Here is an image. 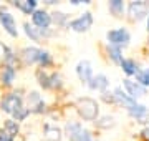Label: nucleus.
I'll return each instance as SVG.
<instances>
[{
    "instance_id": "obj_29",
    "label": "nucleus",
    "mask_w": 149,
    "mask_h": 141,
    "mask_svg": "<svg viewBox=\"0 0 149 141\" xmlns=\"http://www.w3.org/2000/svg\"><path fill=\"white\" fill-rule=\"evenodd\" d=\"M50 83H52V88H56V90H60V88L63 87L61 76H60L58 73H52V75H50Z\"/></svg>"
},
{
    "instance_id": "obj_28",
    "label": "nucleus",
    "mask_w": 149,
    "mask_h": 141,
    "mask_svg": "<svg viewBox=\"0 0 149 141\" xmlns=\"http://www.w3.org/2000/svg\"><path fill=\"white\" fill-rule=\"evenodd\" d=\"M68 20V17L65 15L63 12H53L52 13V22H55L56 25H65Z\"/></svg>"
},
{
    "instance_id": "obj_13",
    "label": "nucleus",
    "mask_w": 149,
    "mask_h": 141,
    "mask_svg": "<svg viewBox=\"0 0 149 141\" xmlns=\"http://www.w3.org/2000/svg\"><path fill=\"white\" fill-rule=\"evenodd\" d=\"M40 53H42V50L37 48V47H27V48L22 50V58L27 65H33V63H38Z\"/></svg>"
},
{
    "instance_id": "obj_5",
    "label": "nucleus",
    "mask_w": 149,
    "mask_h": 141,
    "mask_svg": "<svg viewBox=\"0 0 149 141\" xmlns=\"http://www.w3.org/2000/svg\"><path fill=\"white\" fill-rule=\"evenodd\" d=\"M91 25H93V15H91L90 12H85L83 15H80L78 18H74L71 22H68V28H71L73 32H86V30H90Z\"/></svg>"
},
{
    "instance_id": "obj_2",
    "label": "nucleus",
    "mask_w": 149,
    "mask_h": 141,
    "mask_svg": "<svg viewBox=\"0 0 149 141\" xmlns=\"http://www.w3.org/2000/svg\"><path fill=\"white\" fill-rule=\"evenodd\" d=\"M66 136H68L70 141H93V136L88 130L83 128L81 123H76V121H71L66 125Z\"/></svg>"
},
{
    "instance_id": "obj_36",
    "label": "nucleus",
    "mask_w": 149,
    "mask_h": 141,
    "mask_svg": "<svg viewBox=\"0 0 149 141\" xmlns=\"http://www.w3.org/2000/svg\"><path fill=\"white\" fill-rule=\"evenodd\" d=\"M141 123H148V125H149V116H146L144 119H141Z\"/></svg>"
},
{
    "instance_id": "obj_11",
    "label": "nucleus",
    "mask_w": 149,
    "mask_h": 141,
    "mask_svg": "<svg viewBox=\"0 0 149 141\" xmlns=\"http://www.w3.org/2000/svg\"><path fill=\"white\" fill-rule=\"evenodd\" d=\"M88 87H90L91 90H96V91L104 93V91H106V88L109 87V80H108L106 75L98 73L96 76H93V78H91V82L88 83Z\"/></svg>"
},
{
    "instance_id": "obj_7",
    "label": "nucleus",
    "mask_w": 149,
    "mask_h": 141,
    "mask_svg": "<svg viewBox=\"0 0 149 141\" xmlns=\"http://www.w3.org/2000/svg\"><path fill=\"white\" fill-rule=\"evenodd\" d=\"M128 12L133 20H141L143 17L149 15V5L146 2H131L128 7Z\"/></svg>"
},
{
    "instance_id": "obj_30",
    "label": "nucleus",
    "mask_w": 149,
    "mask_h": 141,
    "mask_svg": "<svg viewBox=\"0 0 149 141\" xmlns=\"http://www.w3.org/2000/svg\"><path fill=\"white\" fill-rule=\"evenodd\" d=\"M28 114H30V108H20L18 111H15V113L12 114V116H13L17 121H23V119L27 118Z\"/></svg>"
},
{
    "instance_id": "obj_19",
    "label": "nucleus",
    "mask_w": 149,
    "mask_h": 141,
    "mask_svg": "<svg viewBox=\"0 0 149 141\" xmlns=\"http://www.w3.org/2000/svg\"><path fill=\"white\" fill-rule=\"evenodd\" d=\"M108 55H109V58H111L114 63H119V65H121V61H123V50L119 48V47L108 45Z\"/></svg>"
},
{
    "instance_id": "obj_9",
    "label": "nucleus",
    "mask_w": 149,
    "mask_h": 141,
    "mask_svg": "<svg viewBox=\"0 0 149 141\" xmlns=\"http://www.w3.org/2000/svg\"><path fill=\"white\" fill-rule=\"evenodd\" d=\"M0 23L2 27L5 28V32L12 37H18V32H17V23H15V18L12 13L8 12H0Z\"/></svg>"
},
{
    "instance_id": "obj_32",
    "label": "nucleus",
    "mask_w": 149,
    "mask_h": 141,
    "mask_svg": "<svg viewBox=\"0 0 149 141\" xmlns=\"http://www.w3.org/2000/svg\"><path fill=\"white\" fill-rule=\"evenodd\" d=\"M101 98L106 101V103H116V100H114V93H108V91H104L101 95Z\"/></svg>"
},
{
    "instance_id": "obj_6",
    "label": "nucleus",
    "mask_w": 149,
    "mask_h": 141,
    "mask_svg": "<svg viewBox=\"0 0 149 141\" xmlns=\"http://www.w3.org/2000/svg\"><path fill=\"white\" fill-rule=\"evenodd\" d=\"M123 87H124L126 93H128L131 98H134V100L144 96L146 91H148V88H144L143 85H139L138 82H133V80H129V78H126V80L123 82Z\"/></svg>"
},
{
    "instance_id": "obj_18",
    "label": "nucleus",
    "mask_w": 149,
    "mask_h": 141,
    "mask_svg": "<svg viewBox=\"0 0 149 141\" xmlns=\"http://www.w3.org/2000/svg\"><path fill=\"white\" fill-rule=\"evenodd\" d=\"M15 76H17L15 68L5 65V68H3V71H2V83H3V85H12L13 80H15Z\"/></svg>"
},
{
    "instance_id": "obj_10",
    "label": "nucleus",
    "mask_w": 149,
    "mask_h": 141,
    "mask_svg": "<svg viewBox=\"0 0 149 141\" xmlns=\"http://www.w3.org/2000/svg\"><path fill=\"white\" fill-rule=\"evenodd\" d=\"M32 22L37 28H48L52 23V15L45 10H35L32 13Z\"/></svg>"
},
{
    "instance_id": "obj_20",
    "label": "nucleus",
    "mask_w": 149,
    "mask_h": 141,
    "mask_svg": "<svg viewBox=\"0 0 149 141\" xmlns=\"http://www.w3.org/2000/svg\"><path fill=\"white\" fill-rule=\"evenodd\" d=\"M136 82L139 85H143L144 88H149V68L138 70V73H136Z\"/></svg>"
},
{
    "instance_id": "obj_17",
    "label": "nucleus",
    "mask_w": 149,
    "mask_h": 141,
    "mask_svg": "<svg viewBox=\"0 0 149 141\" xmlns=\"http://www.w3.org/2000/svg\"><path fill=\"white\" fill-rule=\"evenodd\" d=\"M121 68H123V71L126 73V75H136L138 73V65L134 63V60H131V58H123V61H121Z\"/></svg>"
},
{
    "instance_id": "obj_31",
    "label": "nucleus",
    "mask_w": 149,
    "mask_h": 141,
    "mask_svg": "<svg viewBox=\"0 0 149 141\" xmlns=\"http://www.w3.org/2000/svg\"><path fill=\"white\" fill-rule=\"evenodd\" d=\"M40 101H42V98H40V95H38L37 91H32L30 95H28V103H30L32 108L35 106V105H38Z\"/></svg>"
},
{
    "instance_id": "obj_25",
    "label": "nucleus",
    "mask_w": 149,
    "mask_h": 141,
    "mask_svg": "<svg viewBox=\"0 0 149 141\" xmlns=\"http://www.w3.org/2000/svg\"><path fill=\"white\" fill-rule=\"evenodd\" d=\"M23 28H25V33H27V37H30L33 40V42H40V33H38V28H33V27H30L28 23H25L23 25Z\"/></svg>"
},
{
    "instance_id": "obj_37",
    "label": "nucleus",
    "mask_w": 149,
    "mask_h": 141,
    "mask_svg": "<svg viewBox=\"0 0 149 141\" xmlns=\"http://www.w3.org/2000/svg\"><path fill=\"white\" fill-rule=\"evenodd\" d=\"M148 32H149V15H148Z\"/></svg>"
},
{
    "instance_id": "obj_15",
    "label": "nucleus",
    "mask_w": 149,
    "mask_h": 141,
    "mask_svg": "<svg viewBox=\"0 0 149 141\" xmlns=\"http://www.w3.org/2000/svg\"><path fill=\"white\" fill-rule=\"evenodd\" d=\"M45 138L48 141H60L61 140V130L56 126L45 125Z\"/></svg>"
},
{
    "instance_id": "obj_35",
    "label": "nucleus",
    "mask_w": 149,
    "mask_h": 141,
    "mask_svg": "<svg viewBox=\"0 0 149 141\" xmlns=\"http://www.w3.org/2000/svg\"><path fill=\"white\" fill-rule=\"evenodd\" d=\"M141 135H143V138H144V140H148V141H149V126H148V128H144Z\"/></svg>"
},
{
    "instance_id": "obj_27",
    "label": "nucleus",
    "mask_w": 149,
    "mask_h": 141,
    "mask_svg": "<svg viewBox=\"0 0 149 141\" xmlns=\"http://www.w3.org/2000/svg\"><path fill=\"white\" fill-rule=\"evenodd\" d=\"M2 48H3V52H5V63H7L8 66H13L17 57L13 55V52H12V50L7 47V45H2Z\"/></svg>"
},
{
    "instance_id": "obj_23",
    "label": "nucleus",
    "mask_w": 149,
    "mask_h": 141,
    "mask_svg": "<svg viewBox=\"0 0 149 141\" xmlns=\"http://www.w3.org/2000/svg\"><path fill=\"white\" fill-rule=\"evenodd\" d=\"M37 78H38V83H40V87L48 90V88H52V83H50V75H48L47 71H38L37 73Z\"/></svg>"
},
{
    "instance_id": "obj_12",
    "label": "nucleus",
    "mask_w": 149,
    "mask_h": 141,
    "mask_svg": "<svg viewBox=\"0 0 149 141\" xmlns=\"http://www.w3.org/2000/svg\"><path fill=\"white\" fill-rule=\"evenodd\" d=\"M114 100H116V103L123 105L124 108H128V110H129V108H133L134 105L138 103V101H136L134 98L129 96L126 91H123L121 88H116V90H114Z\"/></svg>"
},
{
    "instance_id": "obj_24",
    "label": "nucleus",
    "mask_w": 149,
    "mask_h": 141,
    "mask_svg": "<svg viewBox=\"0 0 149 141\" xmlns=\"http://www.w3.org/2000/svg\"><path fill=\"white\" fill-rule=\"evenodd\" d=\"M52 61H53V58H52V55H50V52H47V50H42V53H40V57H38V63L45 68V66H50L52 65Z\"/></svg>"
},
{
    "instance_id": "obj_3",
    "label": "nucleus",
    "mask_w": 149,
    "mask_h": 141,
    "mask_svg": "<svg viewBox=\"0 0 149 141\" xmlns=\"http://www.w3.org/2000/svg\"><path fill=\"white\" fill-rule=\"evenodd\" d=\"M106 38L109 45H114V47H119V48H124L128 47L129 40H131V35L126 28H113L106 33Z\"/></svg>"
},
{
    "instance_id": "obj_33",
    "label": "nucleus",
    "mask_w": 149,
    "mask_h": 141,
    "mask_svg": "<svg viewBox=\"0 0 149 141\" xmlns=\"http://www.w3.org/2000/svg\"><path fill=\"white\" fill-rule=\"evenodd\" d=\"M30 111H33V113H43V111H45V103H43V100L38 105H35L33 108H30Z\"/></svg>"
},
{
    "instance_id": "obj_4",
    "label": "nucleus",
    "mask_w": 149,
    "mask_h": 141,
    "mask_svg": "<svg viewBox=\"0 0 149 141\" xmlns=\"http://www.w3.org/2000/svg\"><path fill=\"white\" fill-rule=\"evenodd\" d=\"M0 106H2V110H3L5 113L13 114L15 111H18L20 108H23V100H22L20 95H17V93H10V95H7V96L2 100Z\"/></svg>"
},
{
    "instance_id": "obj_16",
    "label": "nucleus",
    "mask_w": 149,
    "mask_h": 141,
    "mask_svg": "<svg viewBox=\"0 0 149 141\" xmlns=\"http://www.w3.org/2000/svg\"><path fill=\"white\" fill-rule=\"evenodd\" d=\"M128 113L131 114L133 118H136V119H144L146 116H148V108H146L144 105L136 103L133 108H129V110H128Z\"/></svg>"
},
{
    "instance_id": "obj_8",
    "label": "nucleus",
    "mask_w": 149,
    "mask_h": 141,
    "mask_svg": "<svg viewBox=\"0 0 149 141\" xmlns=\"http://www.w3.org/2000/svg\"><path fill=\"white\" fill-rule=\"evenodd\" d=\"M76 75H78L81 83H86L88 85L91 82V78L95 75H93V68H91V63L88 60H83V61H80L76 65Z\"/></svg>"
},
{
    "instance_id": "obj_22",
    "label": "nucleus",
    "mask_w": 149,
    "mask_h": 141,
    "mask_svg": "<svg viewBox=\"0 0 149 141\" xmlns=\"http://www.w3.org/2000/svg\"><path fill=\"white\" fill-rule=\"evenodd\" d=\"M95 123H96V126H98V128L108 130V128L114 126V118H113V116H101L100 119H96Z\"/></svg>"
},
{
    "instance_id": "obj_1",
    "label": "nucleus",
    "mask_w": 149,
    "mask_h": 141,
    "mask_svg": "<svg viewBox=\"0 0 149 141\" xmlns=\"http://www.w3.org/2000/svg\"><path fill=\"white\" fill-rule=\"evenodd\" d=\"M78 113L85 121H96L100 114V106L93 98H80L76 103Z\"/></svg>"
},
{
    "instance_id": "obj_21",
    "label": "nucleus",
    "mask_w": 149,
    "mask_h": 141,
    "mask_svg": "<svg viewBox=\"0 0 149 141\" xmlns=\"http://www.w3.org/2000/svg\"><path fill=\"white\" fill-rule=\"evenodd\" d=\"M109 10L114 17H121L123 12H124V3L121 0H111L109 2Z\"/></svg>"
},
{
    "instance_id": "obj_14",
    "label": "nucleus",
    "mask_w": 149,
    "mask_h": 141,
    "mask_svg": "<svg viewBox=\"0 0 149 141\" xmlns=\"http://www.w3.org/2000/svg\"><path fill=\"white\" fill-rule=\"evenodd\" d=\"M13 5L17 7V8H20L23 13H27V15H30V13H33L35 12V8H37V0H25V2H13Z\"/></svg>"
},
{
    "instance_id": "obj_34",
    "label": "nucleus",
    "mask_w": 149,
    "mask_h": 141,
    "mask_svg": "<svg viewBox=\"0 0 149 141\" xmlns=\"http://www.w3.org/2000/svg\"><path fill=\"white\" fill-rule=\"evenodd\" d=\"M0 141H13V136L5 130H0Z\"/></svg>"
},
{
    "instance_id": "obj_26",
    "label": "nucleus",
    "mask_w": 149,
    "mask_h": 141,
    "mask_svg": "<svg viewBox=\"0 0 149 141\" xmlns=\"http://www.w3.org/2000/svg\"><path fill=\"white\" fill-rule=\"evenodd\" d=\"M18 123H17L15 119H7L5 121V131L7 133H10L12 136H15L17 133H18Z\"/></svg>"
}]
</instances>
